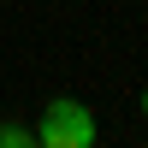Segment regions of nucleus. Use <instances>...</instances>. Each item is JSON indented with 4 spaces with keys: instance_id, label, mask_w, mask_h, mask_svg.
Segmentation results:
<instances>
[{
    "instance_id": "f03ea898",
    "label": "nucleus",
    "mask_w": 148,
    "mask_h": 148,
    "mask_svg": "<svg viewBox=\"0 0 148 148\" xmlns=\"http://www.w3.org/2000/svg\"><path fill=\"white\" fill-rule=\"evenodd\" d=\"M0 148H36V125H0Z\"/></svg>"
},
{
    "instance_id": "f257e3e1",
    "label": "nucleus",
    "mask_w": 148,
    "mask_h": 148,
    "mask_svg": "<svg viewBox=\"0 0 148 148\" xmlns=\"http://www.w3.org/2000/svg\"><path fill=\"white\" fill-rule=\"evenodd\" d=\"M95 136H101V125H95V113L77 101V95L47 101L42 119H36V148H89Z\"/></svg>"
},
{
    "instance_id": "7ed1b4c3",
    "label": "nucleus",
    "mask_w": 148,
    "mask_h": 148,
    "mask_svg": "<svg viewBox=\"0 0 148 148\" xmlns=\"http://www.w3.org/2000/svg\"><path fill=\"white\" fill-rule=\"evenodd\" d=\"M142 119H148V89H142Z\"/></svg>"
}]
</instances>
